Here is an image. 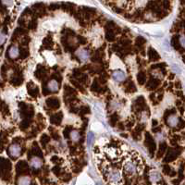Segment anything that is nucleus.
Here are the masks:
<instances>
[{
  "mask_svg": "<svg viewBox=\"0 0 185 185\" xmlns=\"http://www.w3.org/2000/svg\"><path fill=\"white\" fill-rule=\"evenodd\" d=\"M123 168L128 174L134 175L139 170V165L135 159H133L132 158H129L124 161Z\"/></svg>",
  "mask_w": 185,
  "mask_h": 185,
  "instance_id": "nucleus-1",
  "label": "nucleus"
},
{
  "mask_svg": "<svg viewBox=\"0 0 185 185\" xmlns=\"http://www.w3.org/2000/svg\"><path fill=\"white\" fill-rule=\"evenodd\" d=\"M142 30L145 32L146 34H149L151 35L155 36H162L164 34V31L160 26L154 25V24H147V25H142L140 26Z\"/></svg>",
  "mask_w": 185,
  "mask_h": 185,
  "instance_id": "nucleus-2",
  "label": "nucleus"
},
{
  "mask_svg": "<svg viewBox=\"0 0 185 185\" xmlns=\"http://www.w3.org/2000/svg\"><path fill=\"white\" fill-rule=\"evenodd\" d=\"M107 177H108V180L111 182H114V183H118L121 180V173H120L119 170H115V168H112V170H108Z\"/></svg>",
  "mask_w": 185,
  "mask_h": 185,
  "instance_id": "nucleus-3",
  "label": "nucleus"
},
{
  "mask_svg": "<svg viewBox=\"0 0 185 185\" xmlns=\"http://www.w3.org/2000/svg\"><path fill=\"white\" fill-rule=\"evenodd\" d=\"M9 151V155H10L11 158H18L19 155H21V146L19 145V144L14 143V144H11V145H10Z\"/></svg>",
  "mask_w": 185,
  "mask_h": 185,
  "instance_id": "nucleus-4",
  "label": "nucleus"
},
{
  "mask_svg": "<svg viewBox=\"0 0 185 185\" xmlns=\"http://www.w3.org/2000/svg\"><path fill=\"white\" fill-rule=\"evenodd\" d=\"M112 77H113V79L115 80V81L120 82L125 81L127 75H126V73L124 71L119 70H115L113 72V73H112Z\"/></svg>",
  "mask_w": 185,
  "mask_h": 185,
  "instance_id": "nucleus-5",
  "label": "nucleus"
},
{
  "mask_svg": "<svg viewBox=\"0 0 185 185\" xmlns=\"http://www.w3.org/2000/svg\"><path fill=\"white\" fill-rule=\"evenodd\" d=\"M76 56L82 60V61H87L90 58V54L87 50L83 49V48H80L76 51Z\"/></svg>",
  "mask_w": 185,
  "mask_h": 185,
  "instance_id": "nucleus-6",
  "label": "nucleus"
},
{
  "mask_svg": "<svg viewBox=\"0 0 185 185\" xmlns=\"http://www.w3.org/2000/svg\"><path fill=\"white\" fill-rule=\"evenodd\" d=\"M44 56H45L46 61H47L48 64H49V65L53 66L54 64H56V61H57V60H56L55 56H54L53 53H52V52H50V51H45V52H44Z\"/></svg>",
  "mask_w": 185,
  "mask_h": 185,
  "instance_id": "nucleus-7",
  "label": "nucleus"
},
{
  "mask_svg": "<svg viewBox=\"0 0 185 185\" xmlns=\"http://www.w3.org/2000/svg\"><path fill=\"white\" fill-rule=\"evenodd\" d=\"M43 165V161L41 158H37V156H34L30 161V166L34 168H40Z\"/></svg>",
  "mask_w": 185,
  "mask_h": 185,
  "instance_id": "nucleus-8",
  "label": "nucleus"
},
{
  "mask_svg": "<svg viewBox=\"0 0 185 185\" xmlns=\"http://www.w3.org/2000/svg\"><path fill=\"white\" fill-rule=\"evenodd\" d=\"M179 123V118L176 115H171L168 119V124L171 127H176Z\"/></svg>",
  "mask_w": 185,
  "mask_h": 185,
  "instance_id": "nucleus-9",
  "label": "nucleus"
},
{
  "mask_svg": "<svg viewBox=\"0 0 185 185\" xmlns=\"http://www.w3.org/2000/svg\"><path fill=\"white\" fill-rule=\"evenodd\" d=\"M47 88L48 90L51 91V92H57L58 90V83L57 81H55V80H52L47 84Z\"/></svg>",
  "mask_w": 185,
  "mask_h": 185,
  "instance_id": "nucleus-10",
  "label": "nucleus"
},
{
  "mask_svg": "<svg viewBox=\"0 0 185 185\" xmlns=\"http://www.w3.org/2000/svg\"><path fill=\"white\" fill-rule=\"evenodd\" d=\"M31 178L28 176H22L18 180V185H31Z\"/></svg>",
  "mask_w": 185,
  "mask_h": 185,
  "instance_id": "nucleus-11",
  "label": "nucleus"
},
{
  "mask_svg": "<svg viewBox=\"0 0 185 185\" xmlns=\"http://www.w3.org/2000/svg\"><path fill=\"white\" fill-rule=\"evenodd\" d=\"M19 54V49H18V47L16 46H11L9 48V57L12 58H17Z\"/></svg>",
  "mask_w": 185,
  "mask_h": 185,
  "instance_id": "nucleus-12",
  "label": "nucleus"
},
{
  "mask_svg": "<svg viewBox=\"0 0 185 185\" xmlns=\"http://www.w3.org/2000/svg\"><path fill=\"white\" fill-rule=\"evenodd\" d=\"M162 49L166 52H171L172 51V47L170 45V42H168L167 39H165L164 42L162 43Z\"/></svg>",
  "mask_w": 185,
  "mask_h": 185,
  "instance_id": "nucleus-13",
  "label": "nucleus"
},
{
  "mask_svg": "<svg viewBox=\"0 0 185 185\" xmlns=\"http://www.w3.org/2000/svg\"><path fill=\"white\" fill-rule=\"evenodd\" d=\"M94 139H95V133L92 131H89L87 134V145L89 148L92 146V142H94Z\"/></svg>",
  "mask_w": 185,
  "mask_h": 185,
  "instance_id": "nucleus-14",
  "label": "nucleus"
},
{
  "mask_svg": "<svg viewBox=\"0 0 185 185\" xmlns=\"http://www.w3.org/2000/svg\"><path fill=\"white\" fill-rule=\"evenodd\" d=\"M160 180V175L158 172H152L150 174V180L152 182H156Z\"/></svg>",
  "mask_w": 185,
  "mask_h": 185,
  "instance_id": "nucleus-15",
  "label": "nucleus"
},
{
  "mask_svg": "<svg viewBox=\"0 0 185 185\" xmlns=\"http://www.w3.org/2000/svg\"><path fill=\"white\" fill-rule=\"evenodd\" d=\"M80 138V134H79V132L77 131H72L70 132V139L72 141H74V142H76V141H78Z\"/></svg>",
  "mask_w": 185,
  "mask_h": 185,
  "instance_id": "nucleus-16",
  "label": "nucleus"
},
{
  "mask_svg": "<svg viewBox=\"0 0 185 185\" xmlns=\"http://www.w3.org/2000/svg\"><path fill=\"white\" fill-rule=\"evenodd\" d=\"M92 128V130H95V131H97V132H101L103 131V126L100 123H94Z\"/></svg>",
  "mask_w": 185,
  "mask_h": 185,
  "instance_id": "nucleus-17",
  "label": "nucleus"
},
{
  "mask_svg": "<svg viewBox=\"0 0 185 185\" xmlns=\"http://www.w3.org/2000/svg\"><path fill=\"white\" fill-rule=\"evenodd\" d=\"M171 69L172 70H173L175 73H182V69L178 66V65H176V64H173V65L171 66Z\"/></svg>",
  "mask_w": 185,
  "mask_h": 185,
  "instance_id": "nucleus-18",
  "label": "nucleus"
},
{
  "mask_svg": "<svg viewBox=\"0 0 185 185\" xmlns=\"http://www.w3.org/2000/svg\"><path fill=\"white\" fill-rule=\"evenodd\" d=\"M180 45L185 48V36H182V37L180 38Z\"/></svg>",
  "mask_w": 185,
  "mask_h": 185,
  "instance_id": "nucleus-19",
  "label": "nucleus"
},
{
  "mask_svg": "<svg viewBox=\"0 0 185 185\" xmlns=\"http://www.w3.org/2000/svg\"><path fill=\"white\" fill-rule=\"evenodd\" d=\"M6 37H7V36L2 33V34H1V44H2V45L4 44V41H5V38H6Z\"/></svg>",
  "mask_w": 185,
  "mask_h": 185,
  "instance_id": "nucleus-20",
  "label": "nucleus"
},
{
  "mask_svg": "<svg viewBox=\"0 0 185 185\" xmlns=\"http://www.w3.org/2000/svg\"><path fill=\"white\" fill-rule=\"evenodd\" d=\"M96 185H102V184H100V183H97V184H96Z\"/></svg>",
  "mask_w": 185,
  "mask_h": 185,
  "instance_id": "nucleus-21",
  "label": "nucleus"
}]
</instances>
